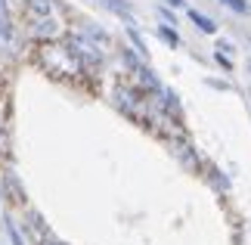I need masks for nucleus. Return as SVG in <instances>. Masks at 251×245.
I'll return each instance as SVG.
<instances>
[{
	"label": "nucleus",
	"mask_w": 251,
	"mask_h": 245,
	"mask_svg": "<svg viewBox=\"0 0 251 245\" xmlns=\"http://www.w3.org/2000/svg\"><path fill=\"white\" fill-rule=\"evenodd\" d=\"M22 19L28 37H34L41 44H50L65 31V6L59 0H25Z\"/></svg>",
	"instance_id": "nucleus-1"
},
{
	"label": "nucleus",
	"mask_w": 251,
	"mask_h": 245,
	"mask_svg": "<svg viewBox=\"0 0 251 245\" xmlns=\"http://www.w3.org/2000/svg\"><path fill=\"white\" fill-rule=\"evenodd\" d=\"M65 53L72 56V62L78 65L81 75H100L102 68V50L96 47L90 37H84L81 31H72L69 37H65Z\"/></svg>",
	"instance_id": "nucleus-2"
},
{
	"label": "nucleus",
	"mask_w": 251,
	"mask_h": 245,
	"mask_svg": "<svg viewBox=\"0 0 251 245\" xmlns=\"http://www.w3.org/2000/svg\"><path fill=\"white\" fill-rule=\"evenodd\" d=\"M124 62H127V72H130V84L137 87L140 93H158V90H161L158 78H155V72L146 65V59H140L133 50H124Z\"/></svg>",
	"instance_id": "nucleus-3"
},
{
	"label": "nucleus",
	"mask_w": 251,
	"mask_h": 245,
	"mask_svg": "<svg viewBox=\"0 0 251 245\" xmlns=\"http://www.w3.org/2000/svg\"><path fill=\"white\" fill-rule=\"evenodd\" d=\"M41 65L50 72L53 78H69V75H81L78 65L72 62V56L65 53V47H56L53 41L41 47Z\"/></svg>",
	"instance_id": "nucleus-4"
},
{
	"label": "nucleus",
	"mask_w": 251,
	"mask_h": 245,
	"mask_svg": "<svg viewBox=\"0 0 251 245\" xmlns=\"http://www.w3.org/2000/svg\"><path fill=\"white\" fill-rule=\"evenodd\" d=\"M143 93L133 84H118L115 87V106L127 115V118H143Z\"/></svg>",
	"instance_id": "nucleus-5"
},
{
	"label": "nucleus",
	"mask_w": 251,
	"mask_h": 245,
	"mask_svg": "<svg viewBox=\"0 0 251 245\" xmlns=\"http://www.w3.org/2000/svg\"><path fill=\"white\" fill-rule=\"evenodd\" d=\"M158 96H161V100H158V112H161V115H168L174 127H180V124H183V109H180L177 93H174V90H165V87H161Z\"/></svg>",
	"instance_id": "nucleus-6"
},
{
	"label": "nucleus",
	"mask_w": 251,
	"mask_h": 245,
	"mask_svg": "<svg viewBox=\"0 0 251 245\" xmlns=\"http://www.w3.org/2000/svg\"><path fill=\"white\" fill-rule=\"evenodd\" d=\"M78 31H81L84 37H90V41H93L96 47H100V50H105V47L112 44V37H109V31H102V28L96 25V22H84V25L78 28Z\"/></svg>",
	"instance_id": "nucleus-7"
},
{
	"label": "nucleus",
	"mask_w": 251,
	"mask_h": 245,
	"mask_svg": "<svg viewBox=\"0 0 251 245\" xmlns=\"http://www.w3.org/2000/svg\"><path fill=\"white\" fill-rule=\"evenodd\" d=\"M0 53H16V31L6 19H0Z\"/></svg>",
	"instance_id": "nucleus-8"
},
{
	"label": "nucleus",
	"mask_w": 251,
	"mask_h": 245,
	"mask_svg": "<svg viewBox=\"0 0 251 245\" xmlns=\"http://www.w3.org/2000/svg\"><path fill=\"white\" fill-rule=\"evenodd\" d=\"M189 22L196 25L199 31H205V34H214V31H217V22H214L211 16H201L199 9H189Z\"/></svg>",
	"instance_id": "nucleus-9"
},
{
	"label": "nucleus",
	"mask_w": 251,
	"mask_h": 245,
	"mask_svg": "<svg viewBox=\"0 0 251 245\" xmlns=\"http://www.w3.org/2000/svg\"><path fill=\"white\" fill-rule=\"evenodd\" d=\"M174 152H177L180 162H186V168L199 171V159H196V152H192V146H186V143H174Z\"/></svg>",
	"instance_id": "nucleus-10"
},
{
	"label": "nucleus",
	"mask_w": 251,
	"mask_h": 245,
	"mask_svg": "<svg viewBox=\"0 0 251 245\" xmlns=\"http://www.w3.org/2000/svg\"><path fill=\"white\" fill-rule=\"evenodd\" d=\"M100 6L115 13V16H121V19H130V3L127 0H100Z\"/></svg>",
	"instance_id": "nucleus-11"
},
{
	"label": "nucleus",
	"mask_w": 251,
	"mask_h": 245,
	"mask_svg": "<svg viewBox=\"0 0 251 245\" xmlns=\"http://www.w3.org/2000/svg\"><path fill=\"white\" fill-rule=\"evenodd\" d=\"M127 37H130V44H133V53L140 56V59H149V50H146V41L140 37V31L133 25H127Z\"/></svg>",
	"instance_id": "nucleus-12"
},
{
	"label": "nucleus",
	"mask_w": 251,
	"mask_h": 245,
	"mask_svg": "<svg viewBox=\"0 0 251 245\" xmlns=\"http://www.w3.org/2000/svg\"><path fill=\"white\" fill-rule=\"evenodd\" d=\"M158 34L165 37V41H168L171 47H180V37L174 34V28H171V25H161V28H158Z\"/></svg>",
	"instance_id": "nucleus-13"
},
{
	"label": "nucleus",
	"mask_w": 251,
	"mask_h": 245,
	"mask_svg": "<svg viewBox=\"0 0 251 245\" xmlns=\"http://www.w3.org/2000/svg\"><path fill=\"white\" fill-rule=\"evenodd\" d=\"M6 233H9V242H13V245H25V239H22V233H19V227H16L13 220L6 223Z\"/></svg>",
	"instance_id": "nucleus-14"
},
{
	"label": "nucleus",
	"mask_w": 251,
	"mask_h": 245,
	"mask_svg": "<svg viewBox=\"0 0 251 245\" xmlns=\"http://www.w3.org/2000/svg\"><path fill=\"white\" fill-rule=\"evenodd\" d=\"M224 6H229V9H236V13H251V6L245 3V0H220Z\"/></svg>",
	"instance_id": "nucleus-15"
},
{
	"label": "nucleus",
	"mask_w": 251,
	"mask_h": 245,
	"mask_svg": "<svg viewBox=\"0 0 251 245\" xmlns=\"http://www.w3.org/2000/svg\"><path fill=\"white\" fill-rule=\"evenodd\" d=\"M158 13H161V19H165V22H168V25H174V13H171V9H168V6H161V9H158Z\"/></svg>",
	"instance_id": "nucleus-16"
},
{
	"label": "nucleus",
	"mask_w": 251,
	"mask_h": 245,
	"mask_svg": "<svg viewBox=\"0 0 251 245\" xmlns=\"http://www.w3.org/2000/svg\"><path fill=\"white\" fill-rule=\"evenodd\" d=\"M6 9H9V0H0V19H6Z\"/></svg>",
	"instance_id": "nucleus-17"
},
{
	"label": "nucleus",
	"mask_w": 251,
	"mask_h": 245,
	"mask_svg": "<svg viewBox=\"0 0 251 245\" xmlns=\"http://www.w3.org/2000/svg\"><path fill=\"white\" fill-rule=\"evenodd\" d=\"M165 6H183V0H165Z\"/></svg>",
	"instance_id": "nucleus-18"
},
{
	"label": "nucleus",
	"mask_w": 251,
	"mask_h": 245,
	"mask_svg": "<svg viewBox=\"0 0 251 245\" xmlns=\"http://www.w3.org/2000/svg\"><path fill=\"white\" fill-rule=\"evenodd\" d=\"M3 146H6V143H3V131H0V155H3V152H6V149H3Z\"/></svg>",
	"instance_id": "nucleus-19"
},
{
	"label": "nucleus",
	"mask_w": 251,
	"mask_h": 245,
	"mask_svg": "<svg viewBox=\"0 0 251 245\" xmlns=\"http://www.w3.org/2000/svg\"><path fill=\"white\" fill-rule=\"evenodd\" d=\"M248 72H251V62H248Z\"/></svg>",
	"instance_id": "nucleus-20"
}]
</instances>
